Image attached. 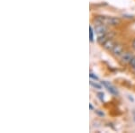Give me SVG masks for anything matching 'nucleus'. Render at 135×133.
Wrapping results in <instances>:
<instances>
[{
    "label": "nucleus",
    "instance_id": "nucleus-1",
    "mask_svg": "<svg viewBox=\"0 0 135 133\" xmlns=\"http://www.w3.org/2000/svg\"><path fill=\"white\" fill-rule=\"evenodd\" d=\"M95 24H104L107 26H117L121 23V19L114 16H97L95 18Z\"/></svg>",
    "mask_w": 135,
    "mask_h": 133
},
{
    "label": "nucleus",
    "instance_id": "nucleus-11",
    "mask_svg": "<svg viewBox=\"0 0 135 133\" xmlns=\"http://www.w3.org/2000/svg\"><path fill=\"white\" fill-rule=\"evenodd\" d=\"M97 97H98V99H99L101 102H104V93L103 92H98V93H97Z\"/></svg>",
    "mask_w": 135,
    "mask_h": 133
},
{
    "label": "nucleus",
    "instance_id": "nucleus-8",
    "mask_svg": "<svg viewBox=\"0 0 135 133\" xmlns=\"http://www.w3.org/2000/svg\"><path fill=\"white\" fill-rule=\"evenodd\" d=\"M89 84H90V86L94 87V88H95V89H98V90H100V89H102V84L100 85L98 84V83H97V82H94L92 79L90 80V82H89Z\"/></svg>",
    "mask_w": 135,
    "mask_h": 133
},
{
    "label": "nucleus",
    "instance_id": "nucleus-15",
    "mask_svg": "<svg viewBox=\"0 0 135 133\" xmlns=\"http://www.w3.org/2000/svg\"><path fill=\"white\" fill-rule=\"evenodd\" d=\"M89 108H90V110H91V111H93V110H94V107H93L92 104H89Z\"/></svg>",
    "mask_w": 135,
    "mask_h": 133
},
{
    "label": "nucleus",
    "instance_id": "nucleus-6",
    "mask_svg": "<svg viewBox=\"0 0 135 133\" xmlns=\"http://www.w3.org/2000/svg\"><path fill=\"white\" fill-rule=\"evenodd\" d=\"M112 53L115 57H121L123 54V46L120 43H116L112 50Z\"/></svg>",
    "mask_w": 135,
    "mask_h": 133
},
{
    "label": "nucleus",
    "instance_id": "nucleus-4",
    "mask_svg": "<svg viewBox=\"0 0 135 133\" xmlns=\"http://www.w3.org/2000/svg\"><path fill=\"white\" fill-rule=\"evenodd\" d=\"M114 36V33L108 32L107 33L104 34V35H101V36H98V37H97V42H98L100 45H102V46H103L104 43L105 42V41H107L108 40L112 39Z\"/></svg>",
    "mask_w": 135,
    "mask_h": 133
},
{
    "label": "nucleus",
    "instance_id": "nucleus-13",
    "mask_svg": "<svg viewBox=\"0 0 135 133\" xmlns=\"http://www.w3.org/2000/svg\"><path fill=\"white\" fill-rule=\"evenodd\" d=\"M95 113H97L98 116H100V117H104V113L103 112H101V111H98V110H95Z\"/></svg>",
    "mask_w": 135,
    "mask_h": 133
},
{
    "label": "nucleus",
    "instance_id": "nucleus-14",
    "mask_svg": "<svg viewBox=\"0 0 135 133\" xmlns=\"http://www.w3.org/2000/svg\"><path fill=\"white\" fill-rule=\"evenodd\" d=\"M132 49L135 51V38L132 40Z\"/></svg>",
    "mask_w": 135,
    "mask_h": 133
},
{
    "label": "nucleus",
    "instance_id": "nucleus-3",
    "mask_svg": "<svg viewBox=\"0 0 135 133\" xmlns=\"http://www.w3.org/2000/svg\"><path fill=\"white\" fill-rule=\"evenodd\" d=\"M101 84H102V86H103L104 87H105V88L107 89V91L111 93V95H119L118 90H117V89L115 88V87L113 86V85L111 84L110 82L102 81Z\"/></svg>",
    "mask_w": 135,
    "mask_h": 133
},
{
    "label": "nucleus",
    "instance_id": "nucleus-7",
    "mask_svg": "<svg viewBox=\"0 0 135 133\" xmlns=\"http://www.w3.org/2000/svg\"><path fill=\"white\" fill-rule=\"evenodd\" d=\"M115 44H116V42H115V41L113 40V38H112V39H110V40H108L107 41H105V42L104 43L103 48L107 51H112V50L114 49Z\"/></svg>",
    "mask_w": 135,
    "mask_h": 133
},
{
    "label": "nucleus",
    "instance_id": "nucleus-5",
    "mask_svg": "<svg viewBox=\"0 0 135 133\" xmlns=\"http://www.w3.org/2000/svg\"><path fill=\"white\" fill-rule=\"evenodd\" d=\"M133 57L134 55L132 52H130V51L123 52V54L121 56V61L123 62V64H130V62L132 61Z\"/></svg>",
    "mask_w": 135,
    "mask_h": 133
},
{
    "label": "nucleus",
    "instance_id": "nucleus-16",
    "mask_svg": "<svg viewBox=\"0 0 135 133\" xmlns=\"http://www.w3.org/2000/svg\"><path fill=\"white\" fill-rule=\"evenodd\" d=\"M128 98H129V99H130V101H132V102H134L133 98H132V97H131L130 95H128Z\"/></svg>",
    "mask_w": 135,
    "mask_h": 133
},
{
    "label": "nucleus",
    "instance_id": "nucleus-17",
    "mask_svg": "<svg viewBox=\"0 0 135 133\" xmlns=\"http://www.w3.org/2000/svg\"><path fill=\"white\" fill-rule=\"evenodd\" d=\"M132 116H133V121H135V111L132 112Z\"/></svg>",
    "mask_w": 135,
    "mask_h": 133
},
{
    "label": "nucleus",
    "instance_id": "nucleus-9",
    "mask_svg": "<svg viewBox=\"0 0 135 133\" xmlns=\"http://www.w3.org/2000/svg\"><path fill=\"white\" fill-rule=\"evenodd\" d=\"M94 32H95V30L92 26H89V40H90L91 42L94 41Z\"/></svg>",
    "mask_w": 135,
    "mask_h": 133
},
{
    "label": "nucleus",
    "instance_id": "nucleus-10",
    "mask_svg": "<svg viewBox=\"0 0 135 133\" xmlns=\"http://www.w3.org/2000/svg\"><path fill=\"white\" fill-rule=\"evenodd\" d=\"M89 77H90L91 79L95 80V81H98V80H99L98 77H97V76L95 75V74H94L93 72H90V73H89Z\"/></svg>",
    "mask_w": 135,
    "mask_h": 133
},
{
    "label": "nucleus",
    "instance_id": "nucleus-12",
    "mask_svg": "<svg viewBox=\"0 0 135 133\" xmlns=\"http://www.w3.org/2000/svg\"><path fill=\"white\" fill-rule=\"evenodd\" d=\"M130 65H131V66H132V68H133L134 70H135V56L133 57V58H132V61L130 62Z\"/></svg>",
    "mask_w": 135,
    "mask_h": 133
},
{
    "label": "nucleus",
    "instance_id": "nucleus-2",
    "mask_svg": "<svg viewBox=\"0 0 135 133\" xmlns=\"http://www.w3.org/2000/svg\"><path fill=\"white\" fill-rule=\"evenodd\" d=\"M95 34L98 36H101V35H104V34L107 33L109 32V29H108V26L107 25H104V24H95Z\"/></svg>",
    "mask_w": 135,
    "mask_h": 133
}]
</instances>
